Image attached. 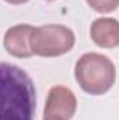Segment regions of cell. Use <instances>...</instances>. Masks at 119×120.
<instances>
[{
    "label": "cell",
    "mask_w": 119,
    "mask_h": 120,
    "mask_svg": "<svg viewBox=\"0 0 119 120\" xmlns=\"http://www.w3.org/2000/svg\"><path fill=\"white\" fill-rule=\"evenodd\" d=\"M1 120H34L36 95L30 75L17 66L1 63Z\"/></svg>",
    "instance_id": "obj_1"
},
{
    "label": "cell",
    "mask_w": 119,
    "mask_h": 120,
    "mask_svg": "<svg viewBox=\"0 0 119 120\" xmlns=\"http://www.w3.org/2000/svg\"><path fill=\"white\" fill-rule=\"evenodd\" d=\"M74 78L80 88L90 95H104L115 84L116 70L105 55L90 52L76 61Z\"/></svg>",
    "instance_id": "obj_2"
},
{
    "label": "cell",
    "mask_w": 119,
    "mask_h": 120,
    "mask_svg": "<svg viewBox=\"0 0 119 120\" xmlns=\"http://www.w3.org/2000/svg\"><path fill=\"white\" fill-rule=\"evenodd\" d=\"M76 43L74 32L62 24L36 27L31 35L32 53L41 57H58L73 49Z\"/></svg>",
    "instance_id": "obj_3"
},
{
    "label": "cell",
    "mask_w": 119,
    "mask_h": 120,
    "mask_svg": "<svg viewBox=\"0 0 119 120\" xmlns=\"http://www.w3.org/2000/svg\"><path fill=\"white\" fill-rule=\"evenodd\" d=\"M77 110V99L74 92L64 87L55 85L48 92L44 116H56L64 120L73 119Z\"/></svg>",
    "instance_id": "obj_4"
},
{
    "label": "cell",
    "mask_w": 119,
    "mask_h": 120,
    "mask_svg": "<svg viewBox=\"0 0 119 120\" xmlns=\"http://www.w3.org/2000/svg\"><path fill=\"white\" fill-rule=\"evenodd\" d=\"M34 27L30 24H17L6 31L3 45L8 55L17 59H28L31 57V35Z\"/></svg>",
    "instance_id": "obj_5"
},
{
    "label": "cell",
    "mask_w": 119,
    "mask_h": 120,
    "mask_svg": "<svg viewBox=\"0 0 119 120\" xmlns=\"http://www.w3.org/2000/svg\"><path fill=\"white\" fill-rule=\"evenodd\" d=\"M90 36L92 42L105 49L119 46V21L112 17H99L92 21L90 27Z\"/></svg>",
    "instance_id": "obj_6"
},
{
    "label": "cell",
    "mask_w": 119,
    "mask_h": 120,
    "mask_svg": "<svg viewBox=\"0 0 119 120\" xmlns=\"http://www.w3.org/2000/svg\"><path fill=\"white\" fill-rule=\"evenodd\" d=\"M86 1L94 11L99 14L112 13L119 7V0H86Z\"/></svg>",
    "instance_id": "obj_7"
},
{
    "label": "cell",
    "mask_w": 119,
    "mask_h": 120,
    "mask_svg": "<svg viewBox=\"0 0 119 120\" xmlns=\"http://www.w3.org/2000/svg\"><path fill=\"white\" fill-rule=\"evenodd\" d=\"M4 1H7V3H10V4H24V3H27V1H30V0H4Z\"/></svg>",
    "instance_id": "obj_8"
},
{
    "label": "cell",
    "mask_w": 119,
    "mask_h": 120,
    "mask_svg": "<svg viewBox=\"0 0 119 120\" xmlns=\"http://www.w3.org/2000/svg\"><path fill=\"white\" fill-rule=\"evenodd\" d=\"M42 120H64V119H62V117H56V116H44V119Z\"/></svg>",
    "instance_id": "obj_9"
},
{
    "label": "cell",
    "mask_w": 119,
    "mask_h": 120,
    "mask_svg": "<svg viewBox=\"0 0 119 120\" xmlns=\"http://www.w3.org/2000/svg\"><path fill=\"white\" fill-rule=\"evenodd\" d=\"M48 1H52V0H48Z\"/></svg>",
    "instance_id": "obj_10"
}]
</instances>
